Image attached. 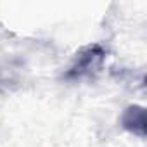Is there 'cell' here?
<instances>
[{"label": "cell", "mask_w": 147, "mask_h": 147, "mask_svg": "<svg viewBox=\"0 0 147 147\" xmlns=\"http://www.w3.org/2000/svg\"><path fill=\"white\" fill-rule=\"evenodd\" d=\"M121 126L126 131L144 138L145 137V109L140 106L126 107L125 113L121 114Z\"/></svg>", "instance_id": "7a4b0ae2"}, {"label": "cell", "mask_w": 147, "mask_h": 147, "mask_svg": "<svg viewBox=\"0 0 147 147\" xmlns=\"http://www.w3.org/2000/svg\"><path fill=\"white\" fill-rule=\"evenodd\" d=\"M104 57H106V50H104V47L100 43L87 45L85 49H82L76 54L75 62H73L71 67L66 71L64 78H67V80H78V78H83V76L90 75V73L97 71L102 66Z\"/></svg>", "instance_id": "6da1fadb"}]
</instances>
